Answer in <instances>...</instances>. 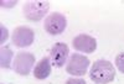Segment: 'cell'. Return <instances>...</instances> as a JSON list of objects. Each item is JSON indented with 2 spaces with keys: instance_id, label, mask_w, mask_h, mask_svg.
Listing matches in <instances>:
<instances>
[{
  "instance_id": "1",
  "label": "cell",
  "mask_w": 124,
  "mask_h": 84,
  "mask_svg": "<svg viewBox=\"0 0 124 84\" xmlns=\"http://www.w3.org/2000/svg\"><path fill=\"white\" fill-rule=\"evenodd\" d=\"M89 78L96 84H109L116 78L114 66L109 61L98 59L92 64L89 70Z\"/></svg>"
},
{
  "instance_id": "2",
  "label": "cell",
  "mask_w": 124,
  "mask_h": 84,
  "mask_svg": "<svg viewBox=\"0 0 124 84\" xmlns=\"http://www.w3.org/2000/svg\"><path fill=\"white\" fill-rule=\"evenodd\" d=\"M50 10L48 1H27L23 7L24 16L29 21H40L47 15Z\"/></svg>"
},
{
  "instance_id": "3",
  "label": "cell",
  "mask_w": 124,
  "mask_h": 84,
  "mask_svg": "<svg viewBox=\"0 0 124 84\" xmlns=\"http://www.w3.org/2000/svg\"><path fill=\"white\" fill-rule=\"evenodd\" d=\"M91 64L89 58L83 56V55H78V53H73L71 55L68 61H67V64H66V70L68 74L71 76H85L87 73V69Z\"/></svg>"
},
{
  "instance_id": "4",
  "label": "cell",
  "mask_w": 124,
  "mask_h": 84,
  "mask_svg": "<svg viewBox=\"0 0 124 84\" xmlns=\"http://www.w3.org/2000/svg\"><path fill=\"white\" fill-rule=\"evenodd\" d=\"M35 64V56L30 52L20 51L15 55L13 61V69L20 76H27Z\"/></svg>"
},
{
  "instance_id": "5",
  "label": "cell",
  "mask_w": 124,
  "mask_h": 84,
  "mask_svg": "<svg viewBox=\"0 0 124 84\" xmlns=\"http://www.w3.org/2000/svg\"><path fill=\"white\" fill-rule=\"evenodd\" d=\"M67 26V19L61 13H52L45 19L44 28L50 35H61Z\"/></svg>"
},
{
  "instance_id": "6",
  "label": "cell",
  "mask_w": 124,
  "mask_h": 84,
  "mask_svg": "<svg viewBox=\"0 0 124 84\" xmlns=\"http://www.w3.org/2000/svg\"><path fill=\"white\" fill-rule=\"evenodd\" d=\"M35 32L26 26H19L13 32V43L17 48H25L34 43Z\"/></svg>"
},
{
  "instance_id": "7",
  "label": "cell",
  "mask_w": 124,
  "mask_h": 84,
  "mask_svg": "<svg viewBox=\"0 0 124 84\" xmlns=\"http://www.w3.org/2000/svg\"><path fill=\"white\" fill-rule=\"evenodd\" d=\"M68 55H70L68 46L63 43V42H57V43L52 46V48L50 51L51 63L57 68H62L68 58Z\"/></svg>"
},
{
  "instance_id": "8",
  "label": "cell",
  "mask_w": 124,
  "mask_h": 84,
  "mask_svg": "<svg viewBox=\"0 0 124 84\" xmlns=\"http://www.w3.org/2000/svg\"><path fill=\"white\" fill-rule=\"evenodd\" d=\"M73 48L78 52H83V53H93L97 48V41L94 37H92L86 34L77 35L73 41H72Z\"/></svg>"
},
{
  "instance_id": "9",
  "label": "cell",
  "mask_w": 124,
  "mask_h": 84,
  "mask_svg": "<svg viewBox=\"0 0 124 84\" xmlns=\"http://www.w3.org/2000/svg\"><path fill=\"white\" fill-rule=\"evenodd\" d=\"M51 57H44L37 62L34 69V76L39 80H44L51 74Z\"/></svg>"
},
{
  "instance_id": "10",
  "label": "cell",
  "mask_w": 124,
  "mask_h": 84,
  "mask_svg": "<svg viewBox=\"0 0 124 84\" xmlns=\"http://www.w3.org/2000/svg\"><path fill=\"white\" fill-rule=\"evenodd\" d=\"M14 57L13 51L10 49L9 47H3L1 51H0V64H1V68H6L9 69L10 64H11V59ZM14 61V59H13Z\"/></svg>"
},
{
  "instance_id": "11",
  "label": "cell",
  "mask_w": 124,
  "mask_h": 84,
  "mask_svg": "<svg viewBox=\"0 0 124 84\" xmlns=\"http://www.w3.org/2000/svg\"><path fill=\"white\" fill-rule=\"evenodd\" d=\"M116 66L122 73H124V52H122L116 57Z\"/></svg>"
},
{
  "instance_id": "12",
  "label": "cell",
  "mask_w": 124,
  "mask_h": 84,
  "mask_svg": "<svg viewBox=\"0 0 124 84\" xmlns=\"http://www.w3.org/2000/svg\"><path fill=\"white\" fill-rule=\"evenodd\" d=\"M65 84H87L82 78H70L66 80Z\"/></svg>"
},
{
  "instance_id": "13",
  "label": "cell",
  "mask_w": 124,
  "mask_h": 84,
  "mask_svg": "<svg viewBox=\"0 0 124 84\" xmlns=\"http://www.w3.org/2000/svg\"><path fill=\"white\" fill-rule=\"evenodd\" d=\"M1 43H4V41H6L8 38V28H5L4 26H1Z\"/></svg>"
}]
</instances>
